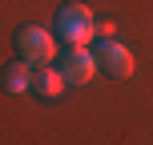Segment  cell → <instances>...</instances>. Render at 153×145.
<instances>
[{
	"instance_id": "3957f363",
	"label": "cell",
	"mask_w": 153,
	"mask_h": 145,
	"mask_svg": "<svg viewBox=\"0 0 153 145\" xmlns=\"http://www.w3.org/2000/svg\"><path fill=\"white\" fill-rule=\"evenodd\" d=\"M56 69H61L65 85L69 89H81V85H89L93 77H97V53H93V45H69L65 53H56Z\"/></svg>"
},
{
	"instance_id": "52a82bcc",
	"label": "cell",
	"mask_w": 153,
	"mask_h": 145,
	"mask_svg": "<svg viewBox=\"0 0 153 145\" xmlns=\"http://www.w3.org/2000/svg\"><path fill=\"white\" fill-rule=\"evenodd\" d=\"M109 36H117V24L113 20H97V40H109Z\"/></svg>"
},
{
	"instance_id": "277c9868",
	"label": "cell",
	"mask_w": 153,
	"mask_h": 145,
	"mask_svg": "<svg viewBox=\"0 0 153 145\" xmlns=\"http://www.w3.org/2000/svg\"><path fill=\"white\" fill-rule=\"evenodd\" d=\"M93 53H97V69L105 73V77H113V81H129L133 69H137L133 48L121 45L117 36H109V40H93Z\"/></svg>"
},
{
	"instance_id": "5b68a950",
	"label": "cell",
	"mask_w": 153,
	"mask_h": 145,
	"mask_svg": "<svg viewBox=\"0 0 153 145\" xmlns=\"http://www.w3.org/2000/svg\"><path fill=\"white\" fill-rule=\"evenodd\" d=\"M32 93H36L40 101H61L65 93H69V85H65V77L56 65H40L36 73H32Z\"/></svg>"
},
{
	"instance_id": "6da1fadb",
	"label": "cell",
	"mask_w": 153,
	"mask_h": 145,
	"mask_svg": "<svg viewBox=\"0 0 153 145\" xmlns=\"http://www.w3.org/2000/svg\"><path fill=\"white\" fill-rule=\"evenodd\" d=\"M53 32L65 45H93L97 40V16L85 0H65L53 16Z\"/></svg>"
},
{
	"instance_id": "8992f818",
	"label": "cell",
	"mask_w": 153,
	"mask_h": 145,
	"mask_svg": "<svg viewBox=\"0 0 153 145\" xmlns=\"http://www.w3.org/2000/svg\"><path fill=\"white\" fill-rule=\"evenodd\" d=\"M32 65L28 61H8L4 69H0V85H4V93H12V97H24V93H32Z\"/></svg>"
},
{
	"instance_id": "7a4b0ae2",
	"label": "cell",
	"mask_w": 153,
	"mask_h": 145,
	"mask_svg": "<svg viewBox=\"0 0 153 145\" xmlns=\"http://www.w3.org/2000/svg\"><path fill=\"white\" fill-rule=\"evenodd\" d=\"M12 45H16V57H20V61H28L32 69L56 61V32L40 28V24H20V28H16V36H12Z\"/></svg>"
}]
</instances>
